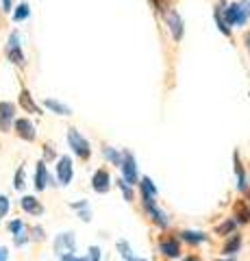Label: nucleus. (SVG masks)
<instances>
[{"instance_id":"2","label":"nucleus","mask_w":250,"mask_h":261,"mask_svg":"<svg viewBox=\"0 0 250 261\" xmlns=\"http://www.w3.org/2000/svg\"><path fill=\"white\" fill-rule=\"evenodd\" d=\"M68 144H70V148L74 150L76 157H80V159H87V157H90V152H92L90 142H87L76 128H70V130H68Z\"/></svg>"},{"instance_id":"32","label":"nucleus","mask_w":250,"mask_h":261,"mask_svg":"<svg viewBox=\"0 0 250 261\" xmlns=\"http://www.w3.org/2000/svg\"><path fill=\"white\" fill-rule=\"evenodd\" d=\"M100 252L102 250L98 246H90V257H87V261H100V257H102Z\"/></svg>"},{"instance_id":"40","label":"nucleus","mask_w":250,"mask_h":261,"mask_svg":"<svg viewBox=\"0 0 250 261\" xmlns=\"http://www.w3.org/2000/svg\"><path fill=\"white\" fill-rule=\"evenodd\" d=\"M220 261H233V259H220Z\"/></svg>"},{"instance_id":"22","label":"nucleus","mask_w":250,"mask_h":261,"mask_svg":"<svg viewBox=\"0 0 250 261\" xmlns=\"http://www.w3.org/2000/svg\"><path fill=\"white\" fill-rule=\"evenodd\" d=\"M235 174H237V187H239L241 192H244V190H246V174H244V168H241L237 154H235Z\"/></svg>"},{"instance_id":"13","label":"nucleus","mask_w":250,"mask_h":261,"mask_svg":"<svg viewBox=\"0 0 250 261\" xmlns=\"http://www.w3.org/2000/svg\"><path fill=\"white\" fill-rule=\"evenodd\" d=\"M159 250H161V255H163V257L174 259V257H179V255H181V244L170 238V240H163V242H161Z\"/></svg>"},{"instance_id":"23","label":"nucleus","mask_w":250,"mask_h":261,"mask_svg":"<svg viewBox=\"0 0 250 261\" xmlns=\"http://www.w3.org/2000/svg\"><path fill=\"white\" fill-rule=\"evenodd\" d=\"M29 13H31V7H29L26 3H22V5H18V9H15L13 20H15V22H22V20L29 18Z\"/></svg>"},{"instance_id":"19","label":"nucleus","mask_w":250,"mask_h":261,"mask_svg":"<svg viewBox=\"0 0 250 261\" xmlns=\"http://www.w3.org/2000/svg\"><path fill=\"white\" fill-rule=\"evenodd\" d=\"M118 250H120V255H122L124 261H148V259H142V257L133 255V250H131V246H128L126 242H120L118 244Z\"/></svg>"},{"instance_id":"29","label":"nucleus","mask_w":250,"mask_h":261,"mask_svg":"<svg viewBox=\"0 0 250 261\" xmlns=\"http://www.w3.org/2000/svg\"><path fill=\"white\" fill-rule=\"evenodd\" d=\"M26 242H29V228H26V231H22V233H18V235H13V244H15V246H24Z\"/></svg>"},{"instance_id":"30","label":"nucleus","mask_w":250,"mask_h":261,"mask_svg":"<svg viewBox=\"0 0 250 261\" xmlns=\"http://www.w3.org/2000/svg\"><path fill=\"white\" fill-rule=\"evenodd\" d=\"M13 187H15V190H22V187H24V168H18V172H15Z\"/></svg>"},{"instance_id":"14","label":"nucleus","mask_w":250,"mask_h":261,"mask_svg":"<svg viewBox=\"0 0 250 261\" xmlns=\"http://www.w3.org/2000/svg\"><path fill=\"white\" fill-rule=\"evenodd\" d=\"M44 107L50 109L52 113H57V116H72V109L68 107V105L54 100V98H46V100H44Z\"/></svg>"},{"instance_id":"1","label":"nucleus","mask_w":250,"mask_h":261,"mask_svg":"<svg viewBox=\"0 0 250 261\" xmlns=\"http://www.w3.org/2000/svg\"><path fill=\"white\" fill-rule=\"evenodd\" d=\"M248 20H250V0H239V3L229 5V9H224L227 27H244Z\"/></svg>"},{"instance_id":"38","label":"nucleus","mask_w":250,"mask_h":261,"mask_svg":"<svg viewBox=\"0 0 250 261\" xmlns=\"http://www.w3.org/2000/svg\"><path fill=\"white\" fill-rule=\"evenodd\" d=\"M183 261H200V259H198V257H196V255H191V257H185V259H183Z\"/></svg>"},{"instance_id":"36","label":"nucleus","mask_w":250,"mask_h":261,"mask_svg":"<svg viewBox=\"0 0 250 261\" xmlns=\"http://www.w3.org/2000/svg\"><path fill=\"white\" fill-rule=\"evenodd\" d=\"M3 9L5 11H11V0H3Z\"/></svg>"},{"instance_id":"7","label":"nucleus","mask_w":250,"mask_h":261,"mask_svg":"<svg viewBox=\"0 0 250 261\" xmlns=\"http://www.w3.org/2000/svg\"><path fill=\"white\" fill-rule=\"evenodd\" d=\"M165 24H168V29H170L172 33V37L176 39V42H181V37H183V20H181V15L176 13V11H165Z\"/></svg>"},{"instance_id":"12","label":"nucleus","mask_w":250,"mask_h":261,"mask_svg":"<svg viewBox=\"0 0 250 261\" xmlns=\"http://www.w3.org/2000/svg\"><path fill=\"white\" fill-rule=\"evenodd\" d=\"M20 207L26 211V214H31V216H42L44 214V205L35 198V196H22Z\"/></svg>"},{"instance_id":"33","label":"nucleus","mask_w":250,"mask_h":261,"mask_svg":"<svg viewBox=\"0 0 250 261\" xmlns=\"http://www.w3.org/2000/svg\"><path fill=\"white\" fill-rule=\"evenodd\" d=\"M215 22H217V29H220V31L224 33V35H231V29L227 27V22H224V20H222L217 13H215Z\"/></svg>"},{"instance_id":"39","label":"nucleus","mask_w":250,"mask_h":261,"mask_svg":"<svg viewBox=\"0 0 250 261\" xmlns=\"http://www.w3.org/2000/svg\"><path fill=\"white\" fill-rule=\"evenodd\" d=\"M246 48H248V53H250V33L246 35Z\"/></svg>"},{"instance_id":"34","label":"nucleus","mask_w":250,"mask_h":261,"mask_svg":"<svg viewBox=\"0 0 250 261\" xmlns=\"http://www.w3.org/2000/svg\"><path fill=\"white\" fill-rule=\"evenodd\" d=\"M59 261H87V257H76V255H63Z\"/></svg>"},{"instance_id":"31","label":"nucleus","mask_w":250,"mask_h":261,"mask_svg":"<svg viewBox=\"0 0 250 261\" xmlns=\"http://www.w3.org/2000/svg\"><path fill=\"white\" fill-rule=\"evenodd\" d=\"M31 233H33V235H31L29 240H35V242H42V240L46 238V235H44V228H42V226H33V228H31Z\"/></svg>"},{"instance_id":"4","label":"nucleus","mask_w":250,"mask_h":261,"mask_svg":"<svg viewBox=\"0 0 250 261\" xmlns=\"http://www.w3.org/2000/svg\"><path fill=\"white\" fill-rule=\"evenodd\" d=\"M120 168H122V181L133 187L137 183V161H135V157L128 150H124Z\"/></svg>"},{"instance_id":"27","label":"nucleus","mask_w":250,"mask_h":261,"mask_svg":"<svg viewBox=\"0 0 250 261\" xmlns=\"http://www.w3.org/2000/svg\"><path fill=\"white\" fill-rule=\"evenodd\" d=\"M118 187H120V190H122V194H124V200L131 202V200H133V187H131V185H126V183L122 181V178H120V181H118Z\"/></svg>"},{"instance_id":"37","label":"nucleus","mask_w":250,"mask_h":261,"mask_svg":"<svg viewBox=\"0 0 250 261\" xmlns=\"http://www.w3.org/2000/svg\"><path fill=\"white\" fill-rule=\"evenodd\" d=\"M44 152H46V159H52V157H54V154H52V148H50V146H46V150H44Z\"/></svg>"},{"instance_id":"24","label":"nucleus","mask_w":250,"mask_h":261,"mask_svg":"<svg viewBox=\"0 0 250 261\" xmlns=\"http://www.w3.org/2000/svg\"><path fill=\"white\" fill-rule=\"evenodd\" d=\"M235 216L239 218V222H248V220H250V209L244 205V202H237V205H235Z\"/></svg>"},{"instance_id":"16","label":"nucleus","mask_w":250,"mask_h":261,"mask_svg":"<svg viewBox=\"0 0 250 261\" xmlns=\"http://www.w3.org/2000/svg\"><path fill=\"white\" fill-rule=\"evenodd\" d=\"M140 187H142V196H144V198H155V196H157V187H155V183H152L148 176H142Z\"/></svg>"},{"instance_id":"35","label":"nucleus","mask_w":250,"mask_h":261,"mask_svg":"<svg viewBox=\"0 0 250 261\" xmlns=\"http://www.w3.org/2000/svg\"><path fill=\"white\" fill-rule=\"evenodd\" d=\"M9 259V250H7V246H0V261H7Z\"/></svg>"},{"instance_id":"25","label":"nucleus","mask_w":250,"mask_h":261,"mask_svg":"<svg viewBox=\"0 0 250 261\" xmlns=\"http://www.w3.org/2000/svg\"><path fill=\"white\" fill-rule=\"evenodd\" d=\"M235 226H237V220H229V222H224L222 226H217V233L220 235H229L235 231Z\"/></svg>"},{"instance_id":"5","label":"nucleus","mask_w":250,"mask_h":261,"mask_svg":"<svg viewBox=\"0 0 250 261\" xmlns=\"http://www.w3.org/2000/svg\"><path fill=\"white\" fill-rule=\"evenodd\" d=\"M7 57H9L15 65H24V53H22L20 35L15 31L9 35V42H7Z\"/></svg>"},{"instance_id":"15","label":"nucleus","mask_w":250,"mask_h":261,"mask_svg":"<svg viewBox=\"0 0 250 261\" xmlns=\"http://www.w3.org/2000/svg\"><path fill=\"white\" fill-rule=\"evenodd\" d=\"M181 240L187 242V244H191V246H196V244L207 242V235L200 233V231H183V233H181Z\"/></svg>"},{"instance_id":"20","label":"nucleus","mask_w":250,"mask_h":261,"mask_svg":"<svg viewBox=\"0 0 250 261\" xmlns=\"http://www.w3.org/2000/svg\"><path fill=\"white\" fill-rule=\"evenodd\" d=\"M239 248H241V238L239 235H231V240L227 242V246H224V255H235Z\"/></svg>"},{"instance_id":"17","label":"nucleus","mask_w":250,"mask_h":261,"mask_svg":"<svg viewBox=\"0 0 250 261\" xmlns=\"http://www.w3.org/2000/svg\"><path fill=\"white\" fill-rule=\"evenodd\" d=\"M20 105L26 111H31V113H39V107L33 102V98H31V94H29V89H22V94H20Z\"/></svg>"},{"instance_id":"10","label":"nucleus","mask_w":250,"mask_h":261,"mask_svg":"<svg viewBox=\"0 0 250 261\" xmlns=\"http://www.w3.org/2000/svg\"><path fill=\"white\" fill-rule=\"evenodd\" d=\"M48 185H54V183H52V178H50V174H48V170H46V163L39 161L37 170H35V190L44 192Z\"/></svg>"},{"instance_id":"3","label":"nucleus","mask_w":250,"mask_h":261,"mask_svg":"<svg viewBox=\"0 0 250 261\" xmlns=\"http://www.w3.org/2000/svg\"><path fill=\"white\" fill-rule=\"evenodd\" d=\"M54 252H57V257H63V255H74L76 252V238L74 233H59L57 238H54Z\"/></svg>"},{"instance_id":"8","label":"nucleus","mask_w":250,"mask_h":261,"mask_svg":"<svg viewBox=\"0 0 250 261\" xmlns=\"http://www.w3.org/2000/svg\"><path fill=\"white\" fill-rule=\"evenodd\" d=\"M15 133H18V137H22L24 142H33L35 140V126H33V122L26 120V118L15 120Z\"/></svg>"},{"instance_id":"18","label":"nucleus","mask_w":250,"mask_h":261,"mask_svg":"<svg viewBox=\"0 0 250 261\" xmlns=\"http://www.w3.org/2000/svg\"><path fill=\"white\" fill-rule=\"evenodd\" d=\"M72 209H76V211H78V216L83 218V222H90V220H92L90 202H87V200H80V202H72Z\"/></svg>"},{"instance_id":"9","label":"nucleus","mask_w":250,"mask_h":261,"mask_svg":"<svg viewBox=\"0 0 250 261\" xmlns=\"http://www.w3.org/2000/svg\"><path fill=\"white\" fill-rule=\"evenodd\" d=\"M13 118H15V107L11 102H0V130H9L11 128V122H13Z\"/></svg>"},{"instance_id":"6","label":"nucleus","mask_w":250,"mask_h":261,"mask_svg":"<svg viewBox=\"0 0 250 261\" xmlns=\"http://www.w3.org/2000/svg\"><path fill=\"white\" fill-rule=\"evenodd\" d=\"M72 176H74L72 159L68 157V154H63V157H59V161H57V181H59V185H70Z\"/></svg>"},{"instance_id":"28","label":"nucleus","mask_w":250,"mask_h":261,"mask_svg":"<svg viewBox=\"0 0 250 261\" xmlns=\"http://www.w3.org/2000/svg\"><path fill=\"white\" fill-rule=\"evenodd\" d=\"M9 231H11L13 235H18V233H22V231H26V224H24L22 220H13V222H9Z\"/></svg>"},{"instance_id":"11","label":"nucleus","mask_w":250,"mask_h":261,"mask_svg":"<svg viewBox=\"0 0 250 261\" xmlns=\"http://www.w3.org/2000/svg\"><path fill=\"white\" fill-rule=\"evenodd\" d=\"M92 187H94V192H98V194H107V192H109L111 178H109V172H107V170H98V172L94 174V178H92Z\"/></svg>"},{"instance_id":"26","label":"nucleus","mask_w":250,"mask_h":261,"mask_svg":"<svg viewBox=\"0 0 250 261\" xmlns=\"http://www.w3.org/2000/svg\"><path fill=\"white\" fill-rule=\"evenodd\" d=\"M9 209H11V202H9V198H7L5 194H0V220H3L7 214H9Z\"/></svg>"},{"instance_id":"21","label":"nucleus","mask_w":250,"mask_h":261,"mask_svg":"<svg viewBox=\"0 0 250 261\" xmlns=\"http://www.w3.org/2000/svg\"><path fill=\"white\" fill-rule=\"evenodd\" d=\"M102 152H104V157L114 163V166H120V163H122V154H120L116 148H111V146H104Z\"/></svg>"}]
</instances>
